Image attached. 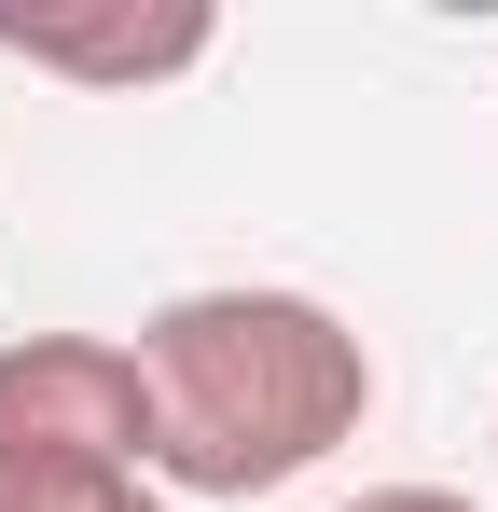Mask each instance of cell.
Segmentation results:
<instances>
[{
    "instance_id": "obj_1",
    "label": "cell",
    "mask_w": 498,
    "mask_h": 512,
    "mask_svg": "<svg viewBox=\"0 0 498 512\" xmlns=\"http://www.w3.org/2000/svg\"><path fill=\"white\" fill-rule=\"evenodd\" d=\"M139 388H153V485L166 499H277L374 416V346L319 291L222 277L139 319Z\"/></svg>"
},
{
    "instance_id": "obj_2",
    "label": "cell",
    "mask_w": 498,
    "mask_h": 512,
    "mask_svg": "<svg viewBox=\"0 0 498 512\" xmlns=\"http://www.w3.org/2000/svg\"><path fill=\"white\" fill-rule=\"evenodd\" d=\"M0 457H139L153 471V388L125 333H14L0 346Z\"/></svg>"
},
{
    "instance_id": "obj_3",
    "label": "cell",
    "mask_w": 498,
    "mask_h": 512,
    "mask_svg": "<svg viewBox=\"0 0 498 512\" xmlns=\"http://www.w3.org/2000/svg\"><path fill=\"white\" fill-rule=\"evenodd\" d=\"M208 42H222V14L208 0H97V14H0V56L14 70H56V84H180V70H208Z\"/></svg>"
},
{
    "instance_id": "obj_4",
    "label": "cell",
    "mask_w": 498,
    "mask_h": 512,
    "mask_svg": "<svg viewBox=\"0 0 498 512\" xmlns=\"http://www.w3.org/2000/svg\"><path fill=\"white\" fill-rule=\"evenodd\" d=\"M0 512H166L139 457H0Z\"/></svg>"
},
{
    "instance_id": "obj_5",
    "label": "cell",
    "mask_w": 498,
    "mask_h": 512,
    "mask_svg": "<svg viewBox=\"0 0 498 512\" xmlns=\"http://www.w3.org/2000/svg\"><path fill=\"white\" fill-rule=\"evenodd\" d=\"M346 512H485V499H457V485H360Z\"/></svg>"
}]
</instances>
